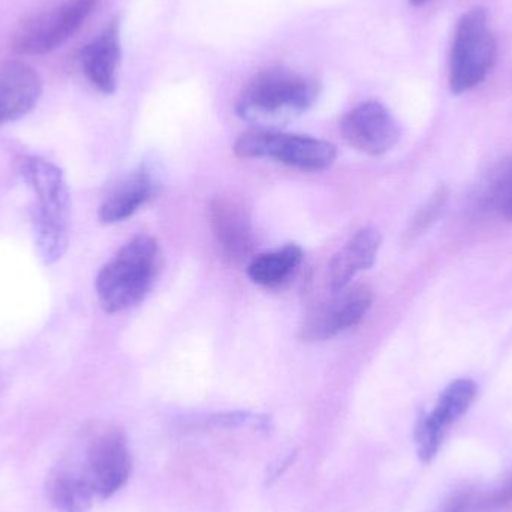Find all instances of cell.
<instances>
[{
    "instance_id": "cell-10",
    "label": "cell",
    "mask_w": 512,
    "mask_h": 512,
    "mask_svg": "<svg viewBox=\"0 0 512 512\" xmlns=\"http://www.w3.org/2000/svg\"><path fill=\"white\" fill-rule=\"evenodd\" d=\"M340 131L349 146L369 156H381L396 147L400 128L381 102L367 101L349 111L340 123Z\"/></svg>"
},
{
    "instance_id": "cell-15",
    "label": "cell",
    "mask_w": 512,
    "mask_h": 512,
    "mask_svg": "<svg viewBox=\"0 0 512 512\" xmlns=\"http://www.w3.org/2000/svg\"><path fill=\"white\" fill-rule=\"evenodd\" d=\"M158 192V182L149 168L140 167L120 180L99 207L102 224H119L134 216Z\"/></svg>"
},
{
    "instance_id": "cell-21",
    "label": "cell",
    "mask_w": 512,
    "mask_h": 512,
    "mask_svg": "<svg viewBox=\"0 0 512 512\" xmlns=\"http://www.w3.org/2000/svg\"><path fill=\"white\" fill-rule=\"evenodd\" d=\"M474 492L469 489L457 490L448 496L447 501L438 512H468L475 504Z\"/></svg>"
},
{
    "instance_id": "cell-4",
    "label": "cell",
    "mask_w": 512,
    "mask_h": 512,
    "mask_svg": "<svg viewBox=\"0 0 512 512\" xmlns=\"http://www.w3.org/2000/svg\"><path fill=\"white\" fill-rule=\"evenodd\" d=\"M498 57V44L483 8H472L462 15L454 33L450 53V89L462 95L480 86L492 71Z\"/></svg>"
},
{
    "instance_id": "cell-11",
    "label": "cell",
    "mask_w": 512,
    "mask_h": 512,
    "mask_svg": "<svg viewBox=\"0 0 512 512\" xmlns=\"http://www.w3.org/2000/svg\"><path fill=\"white\" fill-rule=\"evenodd\" d=\"M210 224L222 251L234 261H245L254 249L251 216L240 201L216 197L210 203Z\"/></svg>"
},
{
    "instance_id": "cell-7",
    "label": "cell",
    "mask_w": 512,
    "mask_h": 512,
    "mask_svg": "<svg viewBox=\"0 0 512 512\" xmlns=\"http://www.w3.org/2000/svg\"><path fill=\"white\" fill-rule=\"evenodd\" d=\"M98 0H63L60 5L30 18L15 33V53L39 56L65 44L83 26Z\"/></svg>"
},
{
    "instance_id": "cell-3",
    "label": "cell",
    "mask_w": 512,
    "mask_h": 512,
    "mask_svg": "<svg viewBox=\"0 0 512 512\" xmlns=\"http://www.w3.org/2000/svg\"><path fill=\"white\" fill-rule=\"evenodd\" d=\"M161 249L147 234L129 240L96 277V294L102 309L119 313L146 298L161 271Z\"/></svg>"
},
{
    "instance_id": "cell-12",
    "label": "cell",
    "mask_w": 512,
    "mask_h": 512,
    "mask_svg": "<svg viewBox=\"0 0 512 512\" xmlns=\"http://www.w3.org/2000/svg\"><path fill=\"white\" fill-rule=\"evenodd\" d=\"M122 60L119 21H111L95 39L81 51L80 63L83 74L99 92H116L117 72Z\"/></svg>"
},
{
    "instance_id": "cell-22",
    "label": "cell",
    "mask_w": 512,
    "mask_h": 512,
    "mask_svg": "<svg viewBox=\"0 0 512 512\" xmlns=\"http://www.w3.org/2000/svg\"><path fill=\"white\" fill-rule=\"evenodd\" d=\"M502 213H504L508 221H512V191L510 197H508L507 203H505L504 209H502Z\"/></svg>"
},
{
    "instance_id": "cell-2",
    "label": "cell",
    "mask_w": 512,
    "mask_h": 512,
    "mask_svg": "<svg viewBox=\"0 0 512 512\" xmlns=\"http://www.w3.org/2000/svg\"><path fill=\"white\" fill-rule=\"evenodd\" d=\"M21 176L35 197L33 233L39 258L51 265L62 259L69 243L71 200L62 170L42 158H24Z\"/></svg>"
},
{
    "instance_id": "cell-20",
    "label": "cell",
    "mask_w": 512,
    "mask_h": 512,
    "mask_svg": "<svg viewBox=\"0 0 512 512\" xmlns=\"http://www.w3.org/2000/svg\"><path fill=\"white\" fill-rule=\"evenodd\" d=\"M480 512H501L512 508V475L498 489L480 499L477 504Z\"/></svg>"
},
{
    "instance_id": "cell-9",
    "label": "cell",
    "mask_w": 512,
    "mask_h": 512,
    "mask_svg": "<svg viewBox=\"0 0 512 512\" xmlns=\"http://www.w3.org/2000/svg\"><path fill=\"white\" fill-rule=\"evenodd\" d=\"M477 396V385L471 379L451 382L429 414L423 415L415 427V444L421 462L430 463L439 453L445 433L466 414Z\"/></svg>"
},
{
    "instance_id": "cell-16",
    "label": "cell",
    "mask_w": 512,
    "mask_h": 512,
    "mask_svg": "<svg viewBox=\"0 0 512 512\" xmlns=\"http://www.w3.org/2000/svg\"><path fill=\"white\" fill-rule=\"evenodd\" d=\"M45 495L57 512H87L96 495L72 459H63L45 481Z\"/></svg>"
},
{
    "instance_id": "cell-14",
    "label": "cell",
    "mask_w": 512,
    "mask_h": 512,
    "mask_svg": "<svg viewBox=\"0 0 512 512\" xmlns=\"http://www.w3.org/2000/svg\"><path fill=\"white\" fill-rule=\"evenodd\" d=\"M382 237L376 228L367 227L357 231L328 264V282L331 291L337 292L348 288L361 271L369 270L378 258Z\"/></svg>"
},
{
    "instance_id": "cell-23",
    "label": "cell",
    "mask_w": 512,
    "mask_h": 512,
    "mask_svg": "<svg viewBox=\"0 0 512 512\" xmlns=\"http://www.w3.org/2000/svg\"><path fill=\"white\" fill-rule=\"evenodd\" d=\"M426 2H429V0H411L412 5L415 6L424 5Z\"/></svg>"
},
{
    "instance_id": "cell-1",
    "label": "cell",
    "mask_w": 512,
    "mask_h": 512,
    "mask_svg": "<svg viewBox=\"0 0 512 512\" xmlns=\"http://www.w3.org/2000/svg\"><path fill=\"white\" fill-rule=\"evenodd\" d=\"M318 95V83L301 72L265 69L240 93L236 111L258 131H276L303 116Z\"/></svg>"
},
{
    "instance_id": "cell-6",
    "label": "cell",
    "mask_w": 512,
    "mask_h": 512,
    "mask_svg": "<svg viewBox=\"0 0 512 512\" xmlns=\"http://www.w3.org/2000/svg\"><path fill=\"white\" fill-rule=\"evenodd\" d=\"M72 460L98 499L113 498L131 478V450L125 435L114 427L90 433L83 459Z\"/></svg>"
},
{
    "instance_id": "cell-18",
    "label": "cell",
    "mask_w": 512,
    "mask_h": 512,
    "mask_svg": "<svg viewBox=\"0 0 512 512\" xmlns=\"http://www.w3.org/2000/svg\"><path fill=\"white\" fill-rule=\"evenodd\" d=\"M512 191V162L499 165L481 185L478 206L484 210L504 209Z\"/></svg>"
},
{
    "instance_id": "cell-17",
    "label": "cell",
    "mask_w": 512,
    "mask_h": 512,
    "mask_svg": "<svg viewBox=\"0 0 512 512\" xmlns=\"http://www.w3.org/2000/svg\"><path fill=\"white\" fill-rule=\"evenodd\" d=\"M304 259L303 249L298 245H286L273 252L254 256L248 265V276L256 285H282L300 267Z\"/></svg>"
},
{
    "instance_id": "cell-13",
    "label": "cell",
    "mask_w": 512,
    "mask_h": 512,
    "mask_svg": "<svg viewBox=\"0 0 512 512\" xmlns=\"http://www.w3.org/2000/svg\"><path fill=\"white\" fill-rule=\"evenodd\" d=\"M42 95L38 72L26 63L0 65V125L29 114Z\"/></svg>"
},
{
    "instance_id": "cell-8",
    "label": "cell",
    "mask_w": 512,
    "mask_h": 512,
    "mask_svg": "<svg viewBox=\"0 0 512 512\" xmlns=\"http://www.w3.org/2000/svg\"><path fill=\"white\" fill-rule=\"evenodd\" d=\"M373 304V292L367 286H354L333 292L330 298L315 304L307 312L298 339L315 343L333 339L363 321Z\"/></svg>"
},
{
    "instance_id": "cell-19",
    "label": "cell",
    "mask_w": 512,
    "mask_h": 512,
    "mask_svg": "<svg viewBox=\"0 0 512 512\" xmlns=\"http://www.w3.org/2000/svg\"><path fill=\"white\" fill-rule=\"evenodd\" d=\"M448 197H450V191H448L447 186H439L433 192L432 197L424 203V206L411 219V224H409L405 233V243L412 245V243L417 242L423 234L427 233L429 228H432L433 224L438 222V219L444 213L445 207H447Z\"/></svg>"
},
{
    "instance_id": "cell-5",
    "label": "cell",
    "mask_w": 512,
    "mask_h": 512,
    "mask_svg": "<svg viewBox=\"0 0 512 512\" xmlns=\"http://www.w3.org/2000/svg\"><path fill=\"white\" fill-rule=\"evenodd\" d=\"M240 159H273L301 171L327 170L336 161L337 147L330 141L277 131H254L242 135L234 146Z\"/></svg>"
}]
</instances>
